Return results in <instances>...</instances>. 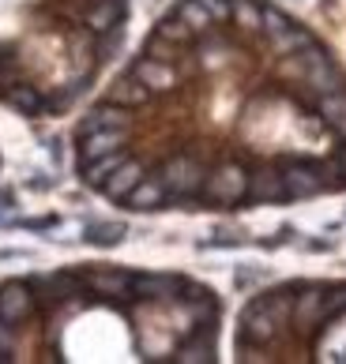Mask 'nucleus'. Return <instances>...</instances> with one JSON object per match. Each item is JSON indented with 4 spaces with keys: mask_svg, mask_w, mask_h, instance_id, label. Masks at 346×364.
I'll use <instances>...</instances> for the list:
<instances>
[{
    "mask_svg": "<svg viewBox=\"0 0 346 364\" xmlns=\"http://www.w3.org/2000/svg\"><path fill=\"white\" fill-rule=\"evenodd\" d=\"M31 8H49L46 0H0V105L19 117H53L49 87L38 72L42 38L26 23Z\"/></svg>",
    "mask_w": 346,
    "mask_h": 364,
    "instance_id": "1",
    "label": "nucleus"
},
{
    "mask_svg": "<svg viewBox=\"0 0 346 364\" xmlns=\"http://www.w3.org/2000/svg\"><path fill=\"white\" fill-rule=\"evenodd\" d=\"M121 237H125V225H95L90 229V240H95V245H117Z\"/></svg>",
    "mask_w": 346,
    "mask_h": 364,
    "instance_id": "2",
    "label": "nucleus"
}]
</instances>
